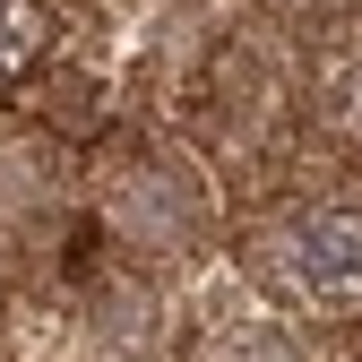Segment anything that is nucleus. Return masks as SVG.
Wrapping results in <instances>:
<instances>
[{
    "label": "nucleus",
    "instance_id": "nucleus-1",
    "mask_svg": "<svg viewBox=\"0 0 362 362\" xmlns=\"http://www.w3.org/2000/svg\"><path fill=\"white\" fill-rule=\"evenodd\" d=\"M259 285L302 320L354 328L362 320V207L354 199H293L242 242Z\"/></svg>",
    "mask_w": 362,
    "mask_h": 362
},
{
    "label": "nucleus",
    "instance_id": "nucleus-2",
    "mask_svg": "<svg viewBox=\"0 0 362 362\" xmlns=\"http://www.w3.org/2000/svg\"><path fill=\"white\" fill-rule=\"evenodd\" d=\"M104 242L129 259V267H181V259H199L207 233H216V190H207V173L190 156H173V147H147V156H129L104 173Z\"/></svg>",
    "mask_w": 362,
    "mask_h": 362
},
{
    "label": "nucleus",
    "instance_id": "nucleus-3",
    "mask_svg": "<svg viewBox=\"0 0 362 362\" xmlns=\"http://www.w3.org/2000/svg\"><path fill=\"white\" fill-rule=\"evenodd\" d=\"M61 207V139L43 121H0V233H35Z\"/></svg>",
    "mask_w": 362,
    "mask_h": 362
},
{
    "label": "nucleus",
    "instance_id": "nucleus-4",
    "mask_svg": "<svg viewBox=\"0 0 362 362\" xmlns=\"http://www.w3.org/2000/svg\"><path fill=\"white\" fill-rule=\"evenodd\" d=\"M310 121L345 156H362V35H337L320 52V69H310Z\"/></svg>",
    "mask_w": 362,
    "mask_h": 362
},
{
    "label": "nucleus",
    "instance_id": "nucleus-5",
    "mask_svg": "<svg viewBox=\"0 0 362 362\" xmlns=\"http://www.w3.org/2000/svg\"><path fill=\"white\" fill-rule=\"evenodd\" d=\"M199 362H302V345L285 337L276 310H259V302H216V310H207V337H199Z\"/></svg>",
    "mask_w": 362,
    "mask_h": 362
},
{
    "label": "nucleus",
    "instance_id": "nucleus-6",
    "mask_svg": "<svg viewBox=\"0 0 362 362\" xmlns=\"http://www.w3.org/2000/svg\"><path fill=\"white\" fill-rule=\"evenodd\" d=\"M52 61V9L43 0H0V104Z\"/></svg>",
    "mask_w": 362,
    "mask_h": 362
}]
</instances>
